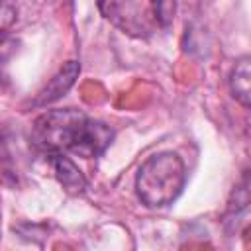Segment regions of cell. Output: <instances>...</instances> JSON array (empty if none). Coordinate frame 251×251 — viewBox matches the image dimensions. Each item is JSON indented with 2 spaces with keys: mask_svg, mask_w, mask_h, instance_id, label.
I'll list each match as a JSON object with an SVG mask.
<instances>
[{
  "mask_svg": "<svg viewBox=\"0 0 251 251\" xmlns=\"http://www.w3.org/2000/svg\"><path fill=\"white\" fill-rule=\"evenodd\" d=\"M31 143L43 153H76L84 159L100 157L114 139V129L75 108L41 114L31 127Z\"/></svg>",
  "mask_w": 251,
  "mask_h": 251,
  "instance_id": "1",
  "label": "cell"
},
{
  "mask_svg": "<svg viewBox=\"0 0 251 251\" xmlns=\"http://www.w3.org/2000/svg\"><path fill=\"white\" fill-rule=\"evenodd\" d=\"M186 182V169L182 159L173 151L151 155L137 171L135 192L149 208H163L173 204Z\"/></svg>",
  "mask_w": 251,
  "mask_h": 251,
  "instance_id": "2",
  "label": "cell"
},
{
  "mask_svg": "<svg viewBox=\"0 0 251 251\" xmlns=\"http://www.w3.org/2000/svg\"><path fill=\"white\" fill-rule=\"evenodd\" d=\"M231 96L247 110H251V57H241L229 75Z\"/></svg>",
  "mask_w": 251,
  "mask_h": 251,
  "instance_id": "6",
  "label": "cell"
},
{
  "mask_svg": "<svg viewBox=\"0 0 251 251\" xmlns=\"http://www.w3.org/2000/svg\"><path fill=\"white\" fill-rule=\"evenodd\" d=\"M153 10H155L157 22L163 27H167L175 16V0H153Z\"/></svg>",
  "mask_w": 251,
  "mask_h": 251,
  "instance_id": "7",
  "label": "cell"
},
{
  "mask_svg": "<svg viewBox=\"0 0 251 251\" xmlns=\"http://www.w3.org/2000/svg\"><path fill=\"white\" fill-rule=\"evenodd\" d=\"M47 157H49L55 176L63 184V188L71 194H82L86 188V178L80 173V169L73 163V159L67 157L65 153H49Z\"/></svg>",
  "mask_w": 251,
  "mask_h": 251,
  "instance_id": "5",
  "label": "cell"
},
{
  "mask_svg": "<svg viewBox=\"0 0 251 251\" xmlns=\"http://www.w3.org/2000/svg\"><path fill=\"white\" fill-rule=\"evenodd\" d=\"M98 8L106 20L114 22L127 33L141 35L145 31L141 14L133 0H98Z\"/></svg>",
  "mask_w": 251,
  "mask_h": 251,
  "instance_id": "3",
  "label": "cell"
},
{
  "mask_svg": "<svg viewBox=\"0 0 251 251\" xmlns=\"http://www.w3.org/2000/svg\"><path fill=\"white\" fill-rule=\"evenodd\" d=\"M78 73H80V67H78L76 61L65 63V65L59 69V73L39 90V94H37V98L31 102V106H47V104L59 100L61 96H65V92L75 84V78L78 76Z\"/></svg>",
  "mask_w": 251,
  "mask_h": 251,
  "instance_id": "4",
  "label": "cell"
}]
</instances>
